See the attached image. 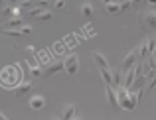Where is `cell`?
I'll use <instances>...</instances> for the list:
<instances>
[{
	"label": "cell",
	"instance_id": "5",
	"mask_svg": "<svg viewBox=\"0 0 156 120\" xmlns=\"http://www.w3.org/2000/svg\"><path fill=\"white\" fill-rule=\"evenodd\" d=\"M105 94H107V101H109V105L113 106V108H121V105H119V97H117V91H115L111 85H105Z\"/></svg>",
	"mask_w": 156,
	"mask_h": 120
},
{
	"label": "cell",
	"instance_id": "10",
	"mask_svg": "<svg viewBox=\"0 0 156 120\" xmlns=\"http://www.w3.org/2000/svg\"><path fill=\"white\" fill-rule=\"evenodd\" d=\"M44 106H46V98L44 97H32L30 98V108L40 110V108H44Z\"/></svg>",
	"mask_w": 156,
	"mask_h": 120
},
{
	"label": "cell",
	"instance_id": "15",
	"mask_svg": "<svg viewBox=\"0 0 156 120\" xmlns=\"http://www.w3.org/2000/svg\"><path fill=\"white\" fill-rule=\"evenodd\" d=\"M105 10L109 12V14H119V12H121V4L113 2V4H109V6H105Z\"/></svg>",
	"mask_w": 156,
	"mask_h": 120
},
{
	"label": "cell",
	"instance_id": "3",
	"mask_svg": "<svg viewBox=\"0 0 156 120\" xmlns=\"http://www.w3.org/2000/svg\"><path fill=\"white\" fill-rule=\"evenodd\" d=\"M63 69L69 73V75H75V73L79 71V57H77L75 53L67 55V57H65V61H63Z\"/></svg>",
	"mask_w": 156,
	"mask_h": 120
},
{
	"label": "cell",
	"instance_id": "11",
	"mask_svg": "<svg viewBox=\"0 0 156 120\" xmlns=\"http://www.w3.org/2000/svg\"><path fill=\"white\" fill-rule=\"evenodd\" d=\"M99 71H101V77H103L105 85L113 87V71H111V69H99Z\"/></svg>",
	"mask_w": 156,
	"mask_h": 120
},
{
	"label": "cell",
	"instance_id": "25",
	"mask_svg": "<svg viewBox=\"0 0 156 120\" xmlns=\"http://www.w3.org/2000/svg\"><path fill=\"white\" fill-rule=\"evenodd\" d=\"M4 2H6V6H18L22 0H4Z\"/></svg>",
	"mask_w": 156,
	"mask_h": 120
},
{
	"label": "cell",
	"instance_id": "24",
	"mask_svg": "<svg viewBox=\"0 0 156 120\" xmlns=\"http://www.w3.org/2000/svg\"><path fill=\"white\" fill-rule=\"evenodd\" d=\"M130 4H133L130 0H122V2H121V12H122V10H126V8H129Z\"/></svg>",
	"mask_w": 156,
	"mask_h": 120
},
{
	"label": "cell",
	"instance_id": "29",
	"mask_svg": "<svg viewBox=\"0 0 156 120\" xmlns=\"http://www.w3.org/2000/svg\"><path fill=\"white\" fill-rule=\"evenodd\" d=\"M130 2H133V4H138V2H140V0H130Z\"/></svg>",
	"mask_w": 156,
	"mask_h": 120
},
{
	"label": "cell",
	"instance_id": "26",
	"mask_svg": "<svg viewBox=\"0 0 156 120\" xmlns=\"http://www.w3.org/2000/svg\"><path fill=\"white\" fill-rule=\"evenodd\" d=\"M20 30H22V36H26V34H32V28H30V26H22Z\"/></svg>",
	"mask_w": 156,
	"mask_h": 120
},
{
	"label": "cell",
	"instance_id": "2",
	"mask_svg": "<svg viewBox=\"0 0 156 120\" xmlns=\"http://www.w3.org/2000/svg\"><path fill=\"white\" fill-rule=\"evenodd\" d=\"M136 63H138V49H133V51H129V53L125 55V59H122V65H121V71L126 73L129 69H133Z\"/></svg>",
	"mask_w": 156,
	"mask_h": 120
},
{
	"label": "cell",
	"instance_id": "27",
	"mask_svg": "<svg viewBox=\"0 0 156 120\" xmlns=\"http://www.w3.org/2000/svg\"><path fill=\"white\" fill-rule=\"evenodd\" d=\"M113 2H117V0H103V4H105V6H109V4H113Z\"/></svg>",
	"mask_w": 156,
	"mask_h": 120
},
{
	"label": "cell",
	"instance_id": "14",
	"mask_svg": "<svg viewBox=\"0 0 156 120\" xmlns=\"http://www.w3.org/2000/svg\"><path fill=\"white\" fill-rule=\"evenodd\" d=\"M22 18H10L8 20V24H6V28H12V30H16V28H20L22 26Z\"/></svg>",
	"mask_w": 156,
	"mask_h": 120
},
{
	"label": "cell",
	"instance_id": "8",
	"mask_svg": "<svg viewBox=\"0 0 156 120\" xmlns=\"http://www.w3.org/2000/svg\"><path fill=\"white\" fill-rule=\"evenodd\" d=\"M30 89H32V83H30V81H24V83H20V85H18V87L14 89V94H16V97L20 98L22 94H26V93H28Z\"/></svg>",
	"mask_w": 156,
	"mask_h": 120
},
{
	"label": "cell",
	"instance_id": "20",
	"mask_svg": "<svg viewBox=\"0 0 156 120\" xmlns=\"http://www.w3.org/2000/svg\"><path fill=\"white\" fill-rule=\"evenodd\" d=\"M63 43H67V45H75V43H77V39H75V34L67 36V38L63 39Z\"/></svg>",
	"mask_w": 156,
	"mask_h": 120
},
{
	"label": "cell",
	"instance_id": "4",
	"mask_svg": "<svg viewBox=\"0 0 156 120\" xmlns=\"http://www.w3.org/2000/svg\"><path fill=\"white\" fill-rule=\"evenodd\" d=\"M140 22H142V28L144 30H154L156 28V12H144V14L140 16Z\"/></svg>",
	"mask_w": 156,
	"mask_h": 120
},
{
	"label": "cell",
	"instance_id": "18",
	"mask_svg": "<svg viewBox=\"0 0 156 120\" xmlns=\"http://www.w3.org/2000/svg\"><path fill=\"white\" fill-rule=\"evenodd\" d=\"M146 45H148V55H152V53L156 51V39L148 38V39H146Z\"/></svg>",
	"mask_w": 156,
	"mask_h": 120
},
{
	"label": "cell",
	"instance_id": "31",
	"mask_svg": "<svg viewBox=\"0 0 156 120\" xmlns=\"http://www.w3.org/2000/svg\"><path fill=\"white\" fill-rule=\"evenodd\" d=\"M53 120H61V118H53Z\"/></svg>",
	"mask_w": 156,
	"mask_h": 120
},
{
	"label": "cell",
	"instance_id": "23",
	"mask_svg": "<svg viewBox=\"0 0 156 120\" xmlns=\"http://www.w3.org/2000/svg\"><path fill=\"white\" fill-rule=\"evenodd\" d=\"M65 2H67V0H55V4H53V6H55L57 10H61V8L65 6Z\"/></svg>",
	"mask_w": 156,
	"mask_h": 120
},
{
	"label": "cell",
	"instance_id": "30",
	"mask_svg": "<svg viewBox=\"0 0 156 120\" xmlns=\"http://www.w3.org/2000/svg\"><path fill=\"white\" fill-rule=\"evenodd\" d=\"M73 120H81V118H77V116H75V118H73Z\"/></svg>",
	"mask_w": 156,
	"mask_h": 120
},
{
	"label": "cell",
	"instance_id": "13",
	"mask_svg": "<svg viewBox=\"0 0 156 120\" xmlns=\"http://www.w3.org/2000/svg\"><path fill=\"white\" fill-rule=\"evenodd\" d=\"M36 18L42 20V22H48V20H51V18H53V12H51V10H42L38 16H36Z\"/></svg>",
	"mask_w": 156,
	"mask_h": 120
},
{
	"label": "cell",
	"instance_id": "22",
	"mask_svg": "<svg viewBox=\"0 0 156 120\" xmlns=\"http://www.w3.org/2000/svg\"><path fill=\"white\" fill-rule=\"evenodd\" d=\"M83 32H85V36H89V38H91V36H95V30H93V28L89 26V24L83 28Z\"/></svg>",
	"mask_w": 156,
	"mask_h": 120
},
{
	"label": "cell",
	"instance_id": "16",
	"mask_svg": "<svg viewBox=\"0 0 156 120\" xmlns=\"http://www.w3.org/2000/svg\"><path fill=\"white\" fill-rule=\"evenodd\" d=\"M2 32L6 36H12V38H20L22 36V30H12V28H2Z\"/></svg>",
	"mask_w": 156,
	"mask_h": 120
},
{
	"label": "cell",
	"instance_id": "6",
	"mask_svg": "<svg viewBox=\"0 0 156 120\" xmlns=\"http://www.w3.org/2000/svg\"><path fill=\"white\" fill-rule=\"evenodd\" d=\"M93 59H95V63H97V67H99V69H111L109 67V61H107V57L103 55V53L95 51V53H93Z\"/></svg>",
	"mask_w": 156,
	"mask_h": 120
},
{
	"label": "cell",
	"instance_id": "19",
	"mask_svg": "<svg viewBox=\"0 0 156 120\" xmlns=\"http://www.w3.org/2000/svg\"><path fill=\"white\" fill-rule=\"evenodd\" d=\"M30 73L34 77H42L44 75V71H42V67H40V65H34V67H30Z\"/></svg>",
	"mask_w": 156,
	"mask_h": 120
},
{
	"label": "cell",
	"instance_id": "12",
	"mask_svg": "<svg viewBox=\"0 0 156 120\" xmlns=\"http://www.w3.org/2000/svg\"><path fill=\"white\" fill-rule=\"evenodd\" d=\"M36 59H38L42 65H46V67L50 65V55H48V51H38L36 53Z\"/></svg>",
	"mask_w": 156,
	"mask_h": 120
},
{
	"label": "cell",
	"instance_id": "7",
	"mask_svg": "<svg viewBox=\"0 0 156 120\" xmlns=\"http://www.w3.org/2000/svg\"><path fill=\"white\" fill-rule=\"evenodd\" d=\"M63 69V61H53V63H50L46 67V71H44V75H53V73H57V71H61Z\"/></svg>",
	"mask_w": 156,
	"mask_h": 120
},
{
	"label": "cell",
	"instance_id": "21",
	"mask_svg": "<svg viewBox=\"0 0 156 120\" xmlns=\"http://www.w3.org/2000/svg\"><path fill=\"white\" fill-rule=\"evenodd\" d=\"M53 49H55L57 53H63V51H65V43H63V41H59V43L53 45Z\"/></svg>",
	"mask_w": 156,
	"mask_h": 120
},
{
	"label": "cell",
	"instance_id": "1",
	"mask_svg": "<svg viewBox=\"0 0 156 120\" xmlns=\"http://www.w3.org/2000/svg\"><path fill=\"white\" fill-rule=\"evenodd\" d=\"M22 81V71H20V65H8L0 71V85L6 87V89H16Z\"/></svg>",
	"mask_w": 156,
	"mask_h": 120
},
{
	"label": "cell",
	"instance_id": "28",
	"mask_svg": "<svg viewBox=\"0 0 156 120\" xmlns=\"http://www.w3.org/2000/svg\"><path fill=\"white\" fill-rule=\"evenodd\" d=\"M146 2H148V4H156V0H146Z\"/></svg>",
	"mask_w": 156,
	"mask_h": 120
},
{
	"label": "cell",
	"instance_id": "17",
	"mask_svg": "<svg viewBox=\"0 0 156 120\" xmlns=\"http://www.w3.org/2000/svg\"><path fill=\"white\" fill-rule=\"evenodd\" d=\"M81 14H83V16H87V18H89V16H91L93 14V6H91V4H83V6H81Z\"/></svg>",
	"mask_w": 156,
	"mask_h": 120
},
{
	"label": "cell",
	"instance_id": "9",
	"mask_svg": "<svg viewBox=\"0 0 156 120\" xmlns=\"http://www.w3.org/2000/svg\"><path fill=\"white\" fill-rule=\"evenodd\" d=\"M75 118V105H65L63 112H61V120H73Z\"/></svg>",
	"mask_w": 156,
	"mask_h": 120
}]
</instances>
